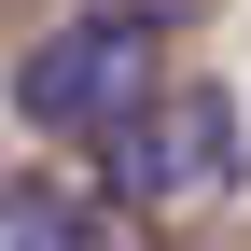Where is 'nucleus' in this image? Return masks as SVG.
Listing matches in <instances>:
<instances>
[{
	"label": "nucleus",
	"instance_id": "f257e3e1",
	"mask_svg": "<svg viewBox=\"0 0 251 251\" xmlns=\"http://www.w3.org/2000/svg\"><path fill=\"white\" fill-rule=\"evenodd\" d=\"M14 112H28V126H56V140H98V126L153 112V14L98 0V14L42 28V42L14 56Z\"/></svg>",
	"mask_w": 251,
	"mask_h": 251
},
{
	"label": "nucleus",
	"instance_id": "f03ea898",
	"mask_svg": "<svg viewBox=\"0 0 251 251\" xmlns=\"http://www.w3.org/2000/svg\"><path fill=\"white\" fill-rule=\"evenodd\" d=\"M0 251H84V196H56L42 168L0 196Z\"/></svg>",
	"mask_w": 251,
	"mask_h": 251
}]
</instances>
